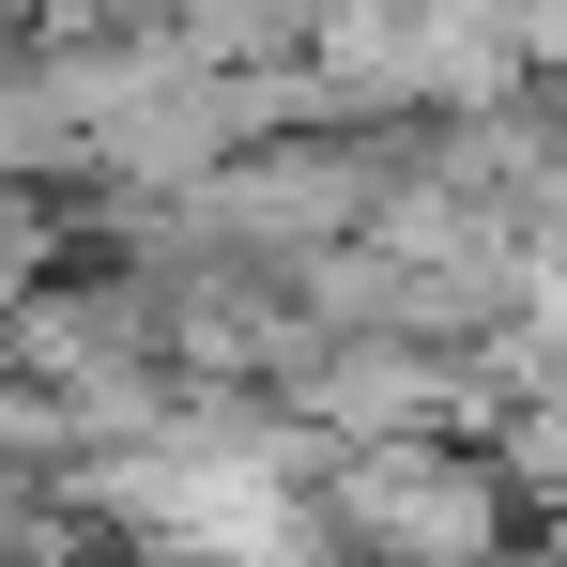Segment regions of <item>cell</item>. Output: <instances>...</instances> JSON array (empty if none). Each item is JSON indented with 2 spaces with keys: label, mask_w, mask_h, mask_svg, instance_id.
I'll return each instance as SVG.
<instances>
[{
  "label": "cell",
  "mask_w": 567,
  "mask_h": 567,
  "mask_svg": "<svg viewBox=\"0 0 567 567\" xmlns=\"http://www.w3.org/2000/svg\"><path fill=\"white\" fill-rule=\"evenodd\" d=\"M322 522H338V567H522L537 522L491 445L461 430H414V445H338L322 475Z\"/></svg>",
  "instance_id": "cell-1"
},
{
  "label": "cell",
  "mask_w": 567,
  "mask_h": 567,
  "mask_svg": "<svg viewBox=\"0 0 567 567\" xmlns=\"http://www.w3.org/2000/svg\"><path fill=\"white\" fill-rule=\"evenodd\" d=\"M491 461H506V491H522V522L567 537V383H537V399L491 430Z\"/></svg>",
  "instance_id": "cell-2"
}]
</instances>
